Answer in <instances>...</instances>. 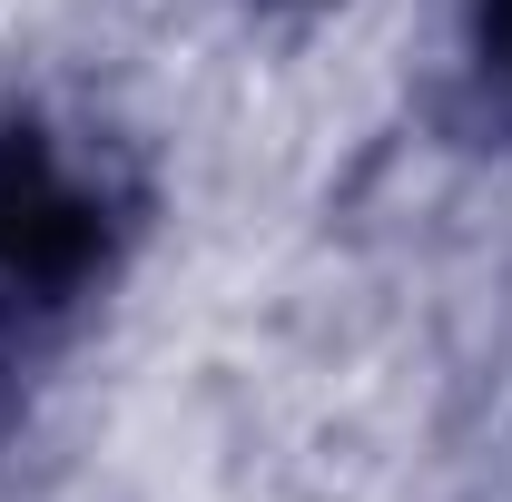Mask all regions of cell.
<instances>
[{"instance_id": "cell-1", "label": "cell", "mask_w": 512, "mask_h": 502, "mask_svg": "<svg viewBox=\"0 0 512 502\" xmlns=\"http://www.w3.org/2000/svg\"><path fill=\"white\" fill-rule=\"evenodd\" d=\"M473 50H483V69L512 89V0H473Z\"/></svg>"}]
</instances>
